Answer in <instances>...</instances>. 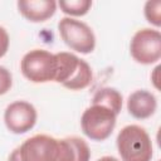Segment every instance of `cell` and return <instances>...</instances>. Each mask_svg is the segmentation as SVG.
Here are the masks:
<instances>
[{
  "mask_svg": "<svg viewBox=\"0 0 161 161\" xmlns=\"http://www.w3.org/2000/svg\"><path fill=\"white\" fill-rule=\"evenodd\" d=\"M57 73L55 82L70 91H80L87 88L93 78L89 64L78 58L73 53L60 52L55 54Z\"/></svg>",
  "mask_w": 161,
  "mask_h": 161,
  "instance_id": "1",
  "label": "cell"
},
{
  "mask_svg": "<svg viewBox=\"0 0 161 161\" xmlns=\"http://www.w3.org/2000/svg\"><path fill=\"white\" fill-rule=\"evenodd\" d=\"M116 141L122 161H151L152 142L143 127L138 125L125 126Z\"/></svg>",
  "mask_w": 161,
  "mask_h": 161,
  "instance_id": "2",
  "label": "cell"
},
{
  "mask_svg": "<svg viewBox=\"0 0 161 161\" xmlns=\"http://www.w3.org/2000/svg\"><path fill=\"white\" fill-rule=\"evenodd\" d=\"M117 114L102 106L93 104L88 107L80 117V127L83 133L93 141H104L108 138L116 126Z\"/></svg>",
  "mask_w": 161,
  "mask_h": 161,
  "instance_id": "3",
  "label": "cell"
},
{
  "mask_svg": "<svg viewBox=\"0 0 161 161\" xmlns=\"http://www.w3.org/2000/svg\"><path fill=\"white\" fill-rule=\"evenodd\" d=\"M21 73L33 83H45L55 79L57 59L44 49H33L28 52L20 62Z\"/></svg>",
  "mask_w": 161,
  "mask_h": 161,
  "instance_id": "4",
  "label": "cell"
},
{
  "mask_svg": "<svg viewBox=\"0 0 161 161\" xmlns=\"http://www.w3.org/2000/svg\"><path fill=\"white\" fill-rule=\"evenodd\" d=\"M58 30L63 42L70 49L82 54H88L94 50L96 36L86 23L73 18H63L58 23Z\"/></svg>",
  "mask_w": 161,
  "mask_h": 161,
  "instance_id": "5",
  "label": "cell"
},
{
  "mask_svg": "<svg viewBox=\"0 0 161 161\" xmlns=\"http://www.w3.org/2000/svg\"><path fill=\"white\" fill-rule=\"evenodd\" d=\"M132 58L141 64H152L161 58V34L155 29H141L131 39Z\"/></svg>",
  "mask_w": 161,
  "mask_h": 161,
  "instance_id": "6",
  "label": "cell"
},
{
  "mask_svg": "<svg viewBox=\"0 0 161 161\" xmlns=\"http://www.w3.org/2000/svg\"><path fill=\"white\" fill-rule=\"evenodd\" d=\"M18 148L21 161H55L58 140L48 135H35L24 141Z\"/></svg>",
  "mask_w": 161,
  "mask_h": 161,
  "instance_id": "7",
  "label": "cell"
},
{
  "mask_svg": "<svg viewBox=\"0 0 161 161\" xmlns=\"http://www.w3.org/2000/svg\"><path fill=\"white\" fill-rule=\"evenodd\" d=\"M4 122L10 132L15 135L25 133L30 131L36 122V109L29 102L15 101L6 107Z\"/></svg>",
  "mask_w": 161,
  "mask_h": 161,
  "instance_id": "8",
  "label": "cell"
},
{
  "mask_svg": "<svg viewBox=\"0 0 161 161\" xmlns=\"http://www.w3.org/2000/svg\"><path fill=\"white\" fill-rule=\"evenodd\" d=\"M91 150L84 140L77 136L58 140L55 161H89Z\"/></svg>",
  "mask_w": 161,
  "mask_h": 161,
  "instance_id": "9",
  "label": "cell"
},
{
  "mask_svg": "<svg viewBox=\"0 0 161 161\" xmlns=\"http://www.w3.org/2000/svg\"><path fill=\"white\" fill-rule=\"evenodd\" d=\"M19 13L29 21L43 23L52 18L57 10V3L53 0H20L18 1Z\"/></svg>",
  "mask_w": 161,
  "mask_h": 161,
  "instance_id": "10",
  "label": "cell"
},
{
  "mask_svg": "<svg viewBox=\"0 0 161 161\" xmlns=\"http://www.w3.org/2000/svg\"><path fill=\"white\" fill-rule=\"evenodd\" d=\"M157 108L156 97L146 91L138 89L130 94L127 99V109L130 114L137 119H145L151 117Z\"/></svg>",
  "mask_w": 161,
  "mask_h": 161,
  "instance_id": "11",
  "label": "cell"
},
{
  "mask_svg": "<svg viewBox=\"0 0 161 161\" xmlns=\"http://www.w3.org/2000/svg\"><path fill=\"white\" fill-rule=\"evenodd\" d=\"M92 103L102 104V106L112 109L116 114H118L122 108V96L117 89L106 87V88H102L96 92V94L92 98Z\"/></svg>",
  "mask_w": 161,
  "mask_h": 161,
  "instance_id": "12",
  "label": "cell"
},
{
  "mask_svg": "<svg viewBox=\"0 0 161 161\" xmlns=\"http://www.w3.org/2000/svg\"><path fill=\"white\" fill-rule=\"evenodd\" d=\"M59 8L64 14L73 15V16H82L86 15L91 6L92 1L89 0H70V1H59Z\"/></svg>",
  "mask_w": 161,
  "mask_h": 161,
  "instance_id": "13",
  "label": "cell"
},
{
  "mask_svg": "<svg viewBox=\"0 0 161 161\" xmlns=\"http://www.w3.org/2000/svg\"><path fill=\"white\" fill-rule=\"evenodd\" d=\"M145 16L148 23L155 26L161 25V3L160 1H147L145 5Z\"/></svg>",
  "mask_w": 161,
  "mask_h": 161,
  "instance_id": "14",
  "label": "cell"
},
{
  "mask_svg": "<svg viewBox=\"0 0 161 161\" xmlns=\"http://www.w3.org/2000/svg\"><path fill=\"white\" fill-rule=\"evenodd\" d=\"M13 84L11 73L3 65H0V96L8 93Z\"/></svg>",
  "mask_w": 161,
  "mask_h": 161,
  "instance_id": "15",
  "label": "cell"
},
{
  "mask_svg": "<svg viewBox=\"0 0 161 161\" xmlns=\"http://www.w3.org/2000/svg\"><path fill=\"white\" fill-rule=\"evenodd\" d=\"M9 43H10V39H9L8 31L3 26H0V58L6 54L9 49Z\"/></svg>",
  "mask_w": 161,
  "mask_h": 161,
  "instance_id": "16",
  "label": "cell"
},
{
  "mask_svg": "<svg viewBox=\"0 0 161 161\" xmlns=\"http://www.w3.org/2000/svg\"><path fill=\"white\" fill-rule=\"evenodd\" d=\"M8 161H21V158H20V156H19V148H15L13 152H11V155L9 156V160Z\"/></svg>",
  "mask_w": 161,
  "mask_h": 161,
  "instance_id": "17",
  "label": "cell"
},
{
  "mask_svg": "<svg viewBox=\"0 0 161 161\" xmlns=\"http://www.w3.org/2000/svg\"><path fill=\"white\" fill-rule=\"evenodd\" d=\"M97 161H118V160L116 157H113V156H103V157L98 158Z\"/></svg>",
  "mask_w": 161,
  "mask_h": 161,
  "instance_id": "18",
  "label": "cell"
}]
</instances>
